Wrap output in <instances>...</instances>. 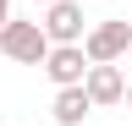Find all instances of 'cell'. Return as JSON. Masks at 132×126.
<instances>
[{
	"instance_id": "obj_3",
	"label": "cell",
	"mask_w": 132,
	"mask_h": 126,
	"mask_svg": "<svg viewBox=\"0 0 132 126\" xmlns=\"http://www.w3.org/2000/svg\"><path fill=\"white\" fill-rule=\"evenodd\" d=\"M39 27H44V38H50V44H82L88 17H82V6H77V0H50Z\"/></svg>"
},
{
	"instance_id": "obj_2",
	"label": "cell",
	"mask_w": 132,
	"mask_h": 126,
	"mask_svg": "<svg viewBox=\"0 0 132 126\" xmlns=\"http://www.w3.org/2000/svg\"><path fill=\"white\" fill-rule=\"evenodd\" d=\"M132 50V33H127V17H116V22H99L82 33V55H88V66H116Z\"/></svg>"
},
{
	"instance_id": "obj_1",
	"label": "cell",
	"mask_w": 132,
	"mask_h": 126,
	"mask_svg": "<svg viewBox=\"0 0 132 126\" xmlns=\"http://www.w3.org/2000/svg\"><path fill=\"white\" fill-rule=\"evenodd\" d=\"M44 50H50V38H44L39 22H16V17H6V27H0V55H6V60H16V66H39Z\"/></svg>"
},
{
	"instance_id": "obj_10",
	"label": "cell",
	"mask_w": 132,
	"mask_h": 126,
	"mask_svg": "<svg viewBox=\"0 0 132 126\" xmlns=\"http://www.w3.org/2000/svg\"><path fill=\"white\" fill-rule=\"evenodd\" d=\"M127 33H132V22H127Z\"/></svg>"
},
{
	"instance_id": "obj_5",
	"label": "cell",
	"mask_w": 132,
	"mask_h": 126,
	"mask_svg": "<svg viewBox=\"0 0 132 126\" xmlns=\"http://www.w3.org/2000/svg\"><path fill=\"white\" fill-rule=\"evenodd\" d=\"M121 88H127V77L116 71V66H88V71H82V93H88V104H94V110L121 104Z\"/></svg>"
},
{
	"instance_id": "obj_7",
	"label": "cell",
	"mask_w": 132,
	"mask_h": 126,
	"mask_svg": "<svg viewBox=\"0 0 132 126\" xmlns=\"http://www.w3.org/2000/svg\"><path fill=\"white\" fill-rule=\"evenodd\" d=\"M121 104H127V115H132V82H127V88H121Z\"/></svg>"
},
{
	"instance_id": "obj_9",
	"label": "cell",
	"mask_w": 132,
	"mask_h": 126,
	"mask_svg": "<svg viewBox=\"0 0 132 126\" xmlns=\"http://www.w3.org/2000/svg\"><path fill=\"white\" fill-rule=\"evenodd\" d=\"M39 6H50V0H39Z\"/></svg>"
},
{
	"instance_id": "obj_4",
	"label": "cell",
	"mask_w": 132,
	"mask_h": 126,
	"mask_svg": "<svg viewBox=\"0 0 132 126\" xmlns=\"http://www.w3.org/2000/svg\"><path fill=\"white\" fill-rule=\"evenodd\" d=\"M39 66H44V77L55 88H72V82H82V71H88V55H82V44H50Z\"/></svg>"
},
{
	"instance_id": "obj_6",
	"label": "cell",
	"mask_w": 132,
	"mask_h": 126,
	"mask_svg": "<svg viewBox=\"0 0 132 126\" xmlns=\"http://www.w3.org/2000/svg\"><path fill=\"white\" fill-rule=\"evenodd\" d=\"M50 115H55V126H82V115H94V104H88V93H82V82L55 88V104H50Z\"/></svg>"
},
{
	"instance_id": "obj_8",
	"label": "cell",
	"mask_w": 132,
	"mask_h": 126,
	"mask_svg": "<svg viewBox=\"0 0 132 126\" xmlns=\"http://www.w3.org/2000/svg\"><path fill=\"white\" fill-rule=\"evenodd\" d=\"M6 17H11V0H0V27H6Z\"/></svg>"
}]
</instances>
